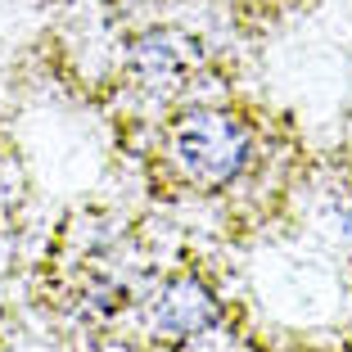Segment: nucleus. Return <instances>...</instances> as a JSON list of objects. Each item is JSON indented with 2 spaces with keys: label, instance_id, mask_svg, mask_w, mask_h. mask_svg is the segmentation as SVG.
I'll return each mask as SVG.
<instances>
[{
  "label": "nucleus",
  "instance_id": "nucleus-1",
  "mask_svg": "<svg viewBox=\"0 0 352 352\" xmlns=\"http://www.w3.org/2000/svg\"><path fill=\"white\" fill-rule=\"evenodd\" d=\"M249 131L230 113L217 109H195L172 126V163L181 167L186 181L195 186H226L249 163Z\"/></svg>",
  "mask_w": 352,
  "mask_h": 352
},
{
  "label": "nucleus",
  "instance_id": "nucleus-2",
  "mask_svg": "<svg viewBox=\"0 0 352 352\" xmlns=\"http://www.w3.org/2000/svg\"><path fill=\"white\" fill-rule=\"evenodd\" d=\"M154 321L163 334H199L208 321H212V298L199 280H176L167 285L163 298H158Z\"/></svg>",
  "mask_w": 352,
  "mask_h": 352
}]
</instances>
